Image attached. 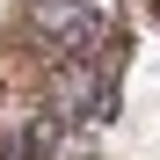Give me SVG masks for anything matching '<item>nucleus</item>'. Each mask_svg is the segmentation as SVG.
Returning a JSON list of instances; mask_svg holds the SVG:
<instances>
[]
</instances>
